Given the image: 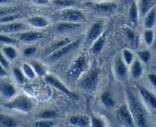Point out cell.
Here are the masks:
<instances>
[{"mask_svg": "<svg viewBox=\"0 0 156 127\" xmlns=\"http://www.w3.org/2000/svg\"><path fill=\"white\" fill-rule=\"evenodd\" d=\"M100 69L96 66H93L82 77L79 82V86L82 89L87 90H95L98 84Z\"/></svg>", "mask_w": 156, "mask_h": 127, "instance_id": "1", "label": "cell"}, {"mask_svg": "<svg viewBox=\"0 0 156 127\" xmlns=\"http://www.w3.org/2000/svg\"><path fill=\"white\" fill-rule=\"evenodd\" d=\"M88 57L85 54H81L72 63L71 66L67 71L69 78L76 80L88 67Z\"/></svg>", "mask_w": 156, "mask_h": 127, "instance_id": "2", "label": "cell"}, {"mask_svg": "<svg viewBox=\"0 0 156 127\" xmlns=\"http://www.w3.org/2000/svg\"><path fill=\"white\" fill-rule=\"evenodd\" d=\"M4 106L12 110H18L22 112H29L33 107V103L28 96L20 95L10 102L3 104Z\"/></svg>", "mask_w": 156, "mask_h": 127, "instance_id": "3", "label": "cell"}, {"mask_svg": "<svg viewBox=\"0 0 156 127\" xmlns=\"http://www.w3.org/2000/svg\"><path fill=\"white\" fill-rule=\"evenodd\" d=\"M89 7H91L96 13L99 15H111L115 12L117 9V6L115 3L111 2H97L88 4Z\"/></svg>", "mask_w": 156, "mask_h": 127, "instance_id": "4", "label": "cell"}, {"mask_svg": "<svg viewBox=\"0 0 156 127\" xmlns=\"http://www.w3.org/2000/svg\"><path fill=\"white\" fill-rule=\"evenodd\" d=\"M79 44H80V39L76 40V41H73V42H70L69 43V44H66L65 46L57 49V50H55L54 52L50 54L49 55V60L52 61H56V60L65 56L67 54L70 53L71 51L74 50L75 49L77 48V47H79Z\"/></svg>", "mask_w": 156, "mask_h": 127, "instance_id": "5", "label": "cell"}, {"mask_svg": "<svg viewBox=\"0 0 156 127\" xmlns=\"http://www.w3.org/2000/svg\"><path fill=\"white\" fill-rule=\"evenodd\" d=\"M60 18L62 21L79 22L85 19V15L79 9H66L60 12Z\"/></svg>", "mask_w": 156, "mask_h": 127, "instance_id": "6", "label": "cell"}, {"mask_svg": "<svg viewBox=\"0 0 156 127\" xmlns=\"http://www.w3.org/2000/svg\"><path fill=\"white\" fill-rule=\"evenodd\" d=\"M117 118L119 122L125 126H133L134 121L132 114L126 105H123L117 110Z\"/></svg>", "mask_w": 156, "mask_h": 127, "instance_id": "7", "label": "cell"}, {"mask_svg": "<svg viewBox=\"0 0 156 127\" xmlns=\"http://www.w3.org/2000/svg\"><path fill=\"white\" fill-rule=\"evenodd\" d=\"M45 80L46 82L50 84V85L54 87L55 88H56L57 90L62 91V93H66V94L68 95V96H70V97L75 98V99H76V98L78 97V96L76 94V93L70 91V90H69V89L67 88V87H66V86L64 85V84H62L59 80H58L57 78L55 77L52 76V75H47V76L45 77Z\"/></svg>", "mask_w": 156, "mask_h": 127, "instance_id": "8", "label": "cell"}, {"mask_svg": "<svg viewBox=\"0 0 156 127\" xmlns=\"http://www.w3.org/2000/svg\"><path fill=\"white\" fill-rule=\"evenodd\" d=\"M28 28L25 24L20 22H9L6 24H0V32L3 33H13V32H18L21 31L27 30Z\"/></svg>", "mask_w": 156, "mask_h": 127, "instance_id": "9", "label": "cell"}, {"mask_svg": "<svg viewBox=\"0 0 156 127\" xmlns=\"http://www.w3.org/2000/svg\"><path fill=\"white\" fill-rule=\"evenodd\" d=\"M18 38L20 41L24 42H31V41H37L42 38L43 35L38 32H34V31H28V32H21L17 35Z\"/></svg>", "mask_w": 156, "mask_h": 127, "instance_id": "10", "label": "cell"}, {"mask_svg": "<svg viewBox=\"0 0 156 127\" xmlns=\"http://www.w3.org/2000/svg\"><path fill=\"white\" fill-rule=\"evenodd\" d=\"M103 31V25L101 23H94L91 25L88 32L87 41L88 42H93L95 41L98 37L101 36Z\"/></svg>", "mask_w": 156, "mask_h": 127, "instance_id": "11", "label": "cell"}, {"mask_svg": "<svg viewBox=\"0 0 156 127\" xmlns=\"http://www.w3.org/2000/svg\"><path fill=\"white\" fill-rule=\"evenodd\" d=\"M69 122L76 126L86 127L89 125L90 119L87 116H73L69 117Z\"/></svg>", "mask_w": 156, "mask_h": 127, "instance_id": "12", "label": "cell"}, {"mask_svg": "<svg viewBox=\"0 0 156 127\" xmlns=\"http://www.w3.org/2000/svg\"><path fill=\"white\" fill-rule=\"evenodd\" d=\"M140 92L143 99L146 100L147 103H149L152 108L156 109V96L152 94L149 90H146L143 87H140Z\"/></svg>", "mask_w": 156, "mask_h": 127, "instance_id": "13", "label": "cell"}, {"mask_svg": "<svg viewBox=\"0 0 156 127\" xmlns=\"http://www.w3.org/2000/svg\"><path fill=\"white\" fill-rule=\"evenodd\" d=\"M81 26L79 22H70V21H62L56 25V31L59 32H66L68 31L74 30Z\"/></svg>", "mask_w": 156, "mask_h": 127, "instance_id": "14", "label": "cell"}, {"mask_svg": "<svg viewBox=\"0 0 156 127\" xmlns=\"http://www.w3.org/2000/svg\"><path fill=\"white\" fill-rule=\"evenodd\" d=\"M156 21V8L153 7L147 12L145 18L144 25L147 29H151Z\"/></svg>", "mask_w": 156, "mask_h": 127, "instance_id": "15", "label": "cell"}, {"mask_svg": "<svg viewBox=\"0 0 156 127\" xmlns=\"http://www.w3.org/2000/svg\"><path fill=\"white\" fill-rule=\"evenodd\" d=\"M101 100L104 105L108 108H113L116 105L115 97L111 92H104L101 96Z\"/></svg>", "mask_w": 156, "mask_h": 127, "instance_id": "16", "label": "cell"}, {"mask_svg": "<svg viewBox=\"0 0 156 127\" xmlns=\"http://www.w3.org/2000/svg\"><path fill=\"white\" fill-rule=\"evenodd\" d=\"M0 91L6 97H12L16 93V90L12 84L4 82L0 84Z\"/></svg>", "mask_w": 156, "mask_h": 127, "instance_id": "17", "label": "cell"}, {"mask_svg": "<svg viewBox=\"0 0 156 127\" xmlns=\"http://www.w3.org/2000/svg\"><path fill=\"white\" fill-rule=\"evenodd\" d=\"M27 23L36 28H45L48 25V21L45 18L41 16L32 17L27 19Z\"/></svg>", "mask_w": 156, "mask_h": 127, "instance_id": "18", "label": "cell"}, {"mask_svg": "<svg viewBox=\"0 0 156 127\" xmlns=\"http://www.w3.org/2000/svg\"><path fill=\"white\" fill-rule=\"evenodd\" d=\"M115 70L118 76L124 77L127 73V67L124 61L120 58H117L115 61Z\"/></svg>", "mask_w": 156, "mask_h": 127, "instance_id": "19", "label": "cell"}, {"mask_svg": "<svg viewBox=\"0 0 156 127\" xmlns=\"http://www.w3.org/2000/svg\"><path fill=\"white\" fill-rule=\"evenodd\" d=\"M105 44V35H101L98 37L95 41H94V44L91 46V51L94 54H98L102 50Z\"/></svg>", "mask_w": 156, "mask_h": 127, "instance_id": "20", "label": "cell"}, {"mask_svg": "<svg viewBox=\"0 0 156 127\" xmlns=\"http://www.w3.org/2000/svg\"><path fill=\"white\" fill-rule=\"evenodd\" d=\"M153 0H140V12L142 15H146L152 8L154 7Z\"/></svg>", "mask_w": 156, "mask_h": 127, "instance_id": "21", "label": "cell"}, {"mask_svg": "<svg viewBox=\"0 0 156 127\" xmlns=\"http://www.w3.org/2000/svg\"><path fill=\"white\" fill-rule=\"evenodd\" d=\"M129 19L132 21L133 23L136 24L138 21V17H139V10H138V6H137L136 3L135 2H133L131 4L130 7H129Z\"/></svg>", "mask_w": 156, "mask_h": 127, "instance_id": "22", "label": "cell"}, {"mask_svg": "<svg viewBox=\"0 0 156 127\" xmlns=\"http://www.w3.org/2000/svg\"><path fill=\"white\" fill-rule=\"evenodd\" d=\"M131 73H132V76L135 78H138L141 76L143 73V67H142V64L140 61L136 60L134 61L132 66V69H131Z\"/></svg>", "mask_w": 156, "mask_h": 127, "instance_id": "23", "label": "cell"}, {"mask_svg": "<svg viewBox=\"0 0 156 127\" xmlns=\"http://www.w3.org/2000/svg\"><path fill=\"white\" fill-rule=\"evenodd\" d=\"M70 42H71V41H70V39L69 38H64V39L60 40V41H56V43L53 44L50 47H49L48 52L50 53V54L53 53V52H54L55 50H56L57 49L63 47V46H65L66 44H69V43H70Z\"/></svg>", "mask_w": 156, "mask_h": 127, "instance_id": "24", "label": "cell"}, {"mask_svg": "<svg viewBox=\"0 0 156 127\" xmlns=\"http://www.w3.org/2000/svg\"><path fill=\"white\" fill-rule=\"evenodd\" d=\"M0 125L2 126L12 127L16 125V122L12 117L0 114Z\"/></svg>", "mask_w": 156, "mask_h": 127, "instance_id": "25", "label": "cell"}, {"mask_svg": "<svg viewBox=\"0 0 156 127\" xmlns=\"http://www.w3.org/2000/svg\"><path fill=\"white\" fill-rule=\"evenodd\" d=\"M53 4L58 7L69 8L74 6L76 4V2L75 0H54Z\"/></svg>", "mask_w": 156, "mask_h": 127, "instance_id": "26", "label": "cell"}, {"mask_svg": "<svg viewBox=\"0 0 156 127\" xmlns=\"http://www.w3.org/2000/svg\"><path fill=\"white\" fill-rule=\"evenodd\" d=\"M3 52H4L5 55L9 59L11 60L15 59L17 57V55H18L16 50L13 47H12V46H6V47H3Z\"/></svg>", "mask_w": 156, "mask_h": 127, "instance_id": "27", "label": "cell"}, {"mask_svg": "<svg viewBox=\"0 0 156 127\" xmlns=\"http://www.w3.org/2000/svg\"><path fill=\"white\" fill-rule=\"evenodd\" d=\"M18 17H19V14H18V12H17V13L11 14V15H5V16L0 17V24L12 22V21L18 19Z\"/></svg>", "mask_w": 156, "mask_h": 127, "instance_id": "28", "label": "cell"}, {"mask_svg": "<svg viewBox=\"0 0 156 127\" xmlns=\"http://www.w3.org/2000/svg\"><path fill=\"white\" fill-rule=\"evenodd\" d=\"M20 10L19 8L18 7H5L0 9V17L5 16L7 15H11V14L17 13Z\"/></svg>", "mask_w": 156, "mask_h": 127, "instance_id": "29", "label": "cell"}, {"mask_svg": "<svg viewBox=\"0 0 156 127\" xmlns=\"http://www.w3.org/2000/svg\"><path fill=\"white\" fill-rule=\"evenodd\" d=\"M30 65H31L32 68L34 70L35 73H37L38 76H44V75H45V70H44V67L39 63L37 62V61H32Z\"/></svg>", "mask_w": 156, "mask_h": 127, "instance_id": "30", "label": "cell"}, {"mask_svg": "<svg viewBox=\"0 0 156 127\" xmlns=\"http://www.w3.org/2000/svg\"><path fill=\"white\" fill-rule=\"evenodd\" d=\"M56 116V112L54 110H45L38 114V117L41 118L42 119H50Z\"/></svg>", "mask_w": 156, "mask_h": 127, "instance_id": "31", "label": "cell"}, {"mask_svg": "<svg viewBox=\"0 0 156 127\" xmlns=\"http://www.w3.org/2000/svg\"><path fill=\"white\" fill-rule=\"evenodd\" d=\"M13 74L15 76V79L17 80L18 83L20 84H23V83L25 81V78H24V73L21 72V70H20L19 68L18 67H15L13 69Z\"/></svg>", "mask_w": 156, "mask_h": 127, "instance_id": "32", "label": "cell"}, {"mask_svg": "<svg viewBox=\"0 0 156 127\" xmlns=\"http://www.w3.org/2000/svg\"><path fill=\"white\" fill-rule=\"evenodd\" d=\"M23 70H24V74L27 77H28L29 78H34L35 77V72L34 70V69L32 68L31 66H30L27 64H24L22 65Z\"/></svg>", "mask_w": 156, "mask_h": 127, "instance_id": "33", "label": "cell"}, {"mask_svg": "<svg viewBox=\"0 0 156 127\" xmlns=\"http://www.w3.org/2000/svg\"><path fill=\"white\" fill-rule=\"evenodd\" d=\"M123 57L124 62L126 64H130L133 62V54L128 49H124L123 50Z\"/></svg>", "mask_w": 156, "mask_h": 127, "instance_id": "34", "label": "cell"}, {"mask_svg": "<svg viewBox=\"0 0 156 127\" xmlns=\"http://www.w3.org/2000/svg\"><path fill=\"white\" fill-rule=\"evenodd\" d=\"M144 38L146 43L148 45H151V44L153 43L154 41V33L152 30L150 29H148L144 33Z\"/></svg>", "mask_w": 156, "mask_h": 127, "instance_id": "35", "label": "cell"}, {"mask_svg": "<svg viewBox=\"0 0 156 127\" xmlns=\"http://www.w3.org/2000/svg\"><path fill=\"white\" fill-rule=\"evenodd\" d=\"M0 42L2 43H5V44H16L18 42L16 39L15 38H12L11 37L9 36H6L5 35H1L0 34Z\"/></svg>", "mask_w": 156, "mask_h": 127, "instance_id": "36", "label": "cell"}, {"mask_svg": "<svg viewBox=\"0 0 156 127\" xmlns=\"http://www.w3.org/2000/svg\"><path fill=\"white\" fill-rule=\"evenodd\" d=\"M139 57H140V59L143 61L144 63H148L149 61L150 60L151 54L149 53V51L148 50H143V51H140L138 53Z\"/></svg>", "mask_w": 156, "mask_h": 127, "instance_id": "37", "label": "cell"}, {"mask_svg": "<svg viewBox=\"0 0 156 127\" xmlns=\"http://www.w3.org/2000/svg\"><path fill=\"white\" fill-rule=\"evenodd\" d=\"M35 126L38 127H50L54 125V123L50 121L47 120V119H44V120L38 121V122H36L34 124Z\"/></svg>", "mask_w": 156, "mask_h": 127, "instance_id": "38", "label": "cell"}, {"mask_svg": "<svg viewBox=\"0 0 156 127\" xmlns=\"http://www.w3.org/2000/svg\"><path fill=\"white\" fill-rule=\"evenodd\" d=\"M91 125L93 127H103L105 126V122L103 120L97 117H92L91 119Z\"/></svg>", "mask_w": 156, "mask_h": 127, "instance_id": "39", "label": "cell"}, {"mask_svg": "<svg viewBox=\"0 0 156 127\" xmlns=\"http://www.w3.org/2000/svg\"><path fill=\"white\" fill-rule=\"evenodd\" d=\"M126 35H127V37L132 42H135L136 38V35L133 31L130 30V29H126Z\"/></svg>", "mask_w": 156, "mask_h": 127, "instance_id": "40", "label": "cell"}, {"mask_svg": "<svg viewBox=\"0 0 156 127\" xmlns=\"http://www.w3.org/2000/svg\"><path fill=\"white\" fill-rule=\"evenodd\" d=\"M0 64L4 67L5 69L9 68V62H8L7 59L4 57V55L0 53Z\"/></svg>", "mask_w": 156, "mask_h": 127, "instance_id": "41", "label": "cell"}, {"mask_svg": "<svg viewBox=\"0 0 156 127\" xmlns=\"http://www.w3.org/2000/svg\"><path fill=\"white\" fill-rule=\"evenodd\" d=\"M35 51H36V48L34 47H29L24 50V54L26 56H30L33 54Z\"/></svg>", "mask_w": 156, "mask_h": 127, "instance_id": "42", "label": "cell"}, {"mask_svg": "<svg viewBox=\"0 0 156 127\" xmlns=\"http://www.w3.org/2000/svg\"><path fill=\"white\" fill-rule=\"evenodd\" d=\"M148 77H149V81L152 83V85L155 86L156 87V75L154 74V73H150V74L148 76Z\"/></svg>", "mask_w": 156, "mask_h": 127, "instance_id": "43", "label": "cell"}, {"mask_svg": "<svg viewBox=\"0 0 156 127\" xmlns=\"http://www.w3.org/2000/svg\"><path fill=\"white\" fill-rule=\"evenodd\" d=\"M34 3L37 5H41V6H44L49 3V0H32Z\"/></svg>", "mask_w": 156, "mask_h": 127, "instance_id": "44", "label": "cell"}, {"mask_svg": "<svg viewBox=\"0 0 156 127\" xmlns=\"http://www.w3.org/2000/svg\"><path fill=\"white\" fill-rule=\"evenodd\" d=\"M0 75L1 76H5V75H7L6 69H5L4 67L1 64H0Z\"/></svg>", "mask_w": 156, "mask_h": 127, "instance_id": "45", "label": "cell"}, {"mask_svg": "<svg viewBox=\"0 0 156 127\" xmlns=\"http://www.w3.org/2000/svg\"><path fill=\"white\" fill-rule=\"evenodd\" d=\"M9 0H0V5L1 4H5V3L9 2Z\"/></svg>", "mask_w": 156, "mask_h": 127, "instance_id": "46", "label": "cell"}, {"mask_svg": "<svg viewBox=\"0 0 156 127\" xmlns=\"http://www.w3.org/2000/svg\"><path fill=\"white\" fill-rule=\"evenodd\" d=\"M155 45L156 46V30H155Z\"/></svg>", "mask_w": 156, "mask_h": 127, "instance_id": "47", "label": "cell"}]
</instances>
